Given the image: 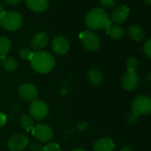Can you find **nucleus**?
Returning a JSON list of instances; mask_svg holds the SVG:
<instances>
[{
    "label": "nucleus",
    "mask_w": 151,
    "mask_h": 151,
    "mask_svg": "<svg viewBox=\"0 0 151 151\" xmlns=\"http://www.w3.org/2000/svg\"><path fill=\"white\" fill-rule=\"evenodd\" d=\"M138 66V60L135 57L131 56L126 60V67L128 69V72H135V69Z\"/></svg>",
    "instance_id": "nucleus-22"
},
{
    "label": "nucleus",
    "mask_w": 151,
    "mask_h": 151,
    "mask_svg": "<svg viewBox=\"0 0 151 151\" xmlns=\"http://www.w3.org/2000/svg\"><path fill=\"white\" fill-rule=\"evenodd\" d=\"M143 51H144L145 54H146L149 59H151V38H149V39L144 44Z\"/></svg>",
    "instance_id": "nucleus-26"
},
{
    "label": "nucleus",
    "mask_w": 151,
    "mask_h": 151,
    "mask_svg": "<svg viewBox=\"0 0 151 151\" xmlns=\"http://www.w3.org/2000/svg\"><path fill=\"white\" fill-rule=\"evenodd\" d=\"M144 1H145L147 5L151 6V0H144Z\"/></svg>",
    "instance_id": "nucleus-35"
},
{
    "label": "nucleus",
    "mask_w": 151,
    "mask_h": 151,
    "mask_svg": "<svg viewBox=\"0 0 151 151\" xmlns=\"http://www.w3.org/2000/svg\"><path fill=\"white\" fill-rule=\"evenodd\" d=\"M87 125L88 124L86 123H82L78 125V130H85V129H86Z\"/></svg>",
    "instance_id": "nucleus-31"
},
{
    "label": "nucleus",
    "mask_w": 151,
    "mask_h": 151,
    "mask_svg": "<svg viewBox=\"0 0 151 151\" xmlns=\"http://www.w3.org/2000/svg\"><path fill=\"white\" fill-rule=\"evenodd\" d=\"M19 94L21 98L27 101H34L37 100L38 93L35 86L31 84H23L19 87Z\"/></svg>",
    "instance_id": "nucleus-9"
},
{
    "label": "nucleus",
    "mask_w": 151,
    "mask_h": 151,
    "mask_svg": "<svg viewBox=\"0 0 151 151\" xmlns=\"http://www.w3.org/2000/svg\"><path fill=\"white\" fill-rule=\"evenodd\" d=\"M29 113L33 118L42 120L45 118L49 113L48 105L43 101H34L29 106Z\"/></svg>",
    "instance_id": "nucleus-6"
},
{
    "label": "nucleus",
    "mask_w": 151,
    "mask_h": 151,
    "mask_svg": "<svg viewBox=\"0 0 151 151\" xmlns=\"http://www.w3.org/2000/svg\"><path fill=\"white\" fill-rule=\"evenodd\" d=\"M115 145L109 138H101L97 139L93 145L94 151H113Z\"/></svg>",
    "instance_id": "nucleus-15"
},
{
    "label": "nucleus",
    "mask_w": 151,
    "mask_h": 151,
    "mask_svg": "<svg viewBox=\"0 0 151 151\" xmlns=\"http://www.w3.org/2000/svg\"><path fill=\"white\" fill-rule=\"evenodd\" d=\"M12 44L9 38L6 37H0V59H4L6 57L7 53L10 52Z\"/></svg>",
    "instance_id": "nucleus-17"
},
{
    "label": "nucleus",
    "mask_w": 151,
    "mask_h": 151,
    "mask_svg": "<svg viewBox=\"0 0 151 151\" xmlns=\"http://www.w3.org/2000/svg\"><path fill=\"white\" fill-rule=\"evenodd\" d=\"M48 41H49V37L45 32H38L33 37L31 40L30 47L33 50L38 52V50H41L46 46Z\"/></svg>",
    "instance_id": "nucleus-12"
},
{
    "label": "nucleus",
    "mask_w": 151,
    "mask_h": 151,
    "mask_svg": "<svg viewBox=\"0 0 151 151\" xmlns=\"http://www.w3.org/2000/svg\"><path fill=\"white\" fill-rule=\"evenodd\" d=\"M42 151H60V147L57 143L51 142V143H47L45 146H44Z\"/></svg>",
    "instance_id": "nucleus-24"
},
{
    "label": "nucleus",
    "mask_w": 151,
    "mask_h": 151,
    "mask_svg": "<svg viewBox=\"0 0 151 151\" xmlns=\"http://www.w3.org/2000/svg\"><path fill=\"white\" fill-rule=\"evenodd\" d=\"M1 65L3 66V68L9 71V72H13L14 70L17 69V67H18V63L17 61L12 58V57H6L4 59L1 60Z\"/></svg>",
    "instance_id": "nucleus-20"
},
{
    "label": "nucleus",
    "mask_w": 151,
    "mask_h": 151,
    "mask_svg": "<svg viewBox=\"0 0 151 151\" xmlns=\"http://www.w3.org/2000/svg\"><path fill=\"white\" fill-rule=\"evenodd\" d=\"M129 15V8L125 6L116 7L111 14V19L116 23H123L125 22Z\"/></svg>",
    "instance_id": "nucleus-13"
},
{
    "label": "nucleus",
    "mask_w": 151,
    "mask_h": 151,
    "mask_svg": "<svg viewBox=\"0 0 151 151\" xmlns=\"http://www.w3.org/2000/svg\"><path fill=\"white\" fill-rule=\"evenodd\" d=\"M138 118H139V115L135 112H132L128 115L127 116V122L128 124H134L137 121H138Z\"/></svg>",
    "instance_id": "nucleus-27"
},
{
    "label": "nucleus",
    "mask_w": 151,
    "mask_h": 151,
    "mask_svg": "<svg viewBox=\"0 0 151 151\" xmlns=\"http://www.w3.org/2000/svg\"><path fill=\"white\" fill-rule=\"evenodd\" d=\"M79 38L83 46L88 51H96L100 48L101 41L99 37L93 31H84L79 35Z\"/></svg>",
    "instance_id": "nucleus-4"
},
{
    "label": "nucleus",
    "mask_w": 151,
    "mask_h": 151,
    "mask_svg": "<svg viewBox=\"0 0 151 151\" xmlns=\"http://www.w3.org/2000/svg\"><path fill=\"white\" fill-rule=\"evenodd\" d=\"M101 5L105 8H112L116 6V0H99Z\"/></svg>",
    "instance_id": "nucleus-25"
},
{
    "label": "nucleus",
    "mask_w": 151,
    "mask_h": 151,
    "mask_svg": "<svg viewBox=\"0 0 151 151\" xmlns=\"http://www.w3.org/2000/svg\"><path fill=\"white\" fill-rule=\"evenodd\" d=\"M119 151H133L130 147H122Z\"/></svg>",
    "instance_id": "nucleus-33"
},
{
    "label": "nucleus",
    "mask_w": 151,
    "mask_h": 151,
    "mask_svg": "<svg viewBox=\"0 0 151 151\" xmlns=\"http://www.w3.org/2000/svg\"><path fill=\"white\" fill-rule=\"evenodd\" d=\"M29 147H30L31 151H42L43 150V146L39 143H37V142L31 143Z\"/></svg>",
    "instance_id": "nucleus-28"
},
{
    "label": "nucleus",
    "mask_w": 151,
    "mask_h": 151,
    "mask_svg": "<svg viewBox=\"0 0 151 151\" xmlns=\"http://www.w3.org/2000/svg\"><path fill=\"white\" fill-rule=\"evenodd\" d=\"M27 6L33 12L43 13L48 7V0H25Z\"/></svg>",
    "instance_id": "nucleus-14"
},
{
    "label": "nucleus",
    "mask_w": 151,
    "mask_h": 151,
    "mask_svg": "<svg viewBox=\"0 0 151 151\" xmlns=\"http://www.w3.org/2000/svg\"><path fill=\"white\" fill-rule=\"evenodd\" d=\"M23 23V18L21 14L15 11L5 12L1 16H0V24L3 27V29L14 31L19 29Z\"/></svg>",
    "instance_id": "nucleus-3"
},
{
    "label": "nucleus",
    "mask_w": 151,
    "mask_h": 151,
    "mask_svg": "<svg viewBox=\"0 0 151 151\" xmlns=\"http://www.w3.org/2000/svg\"><path fill=\"white\" fill-rule=\"evenodd\" d=\"M21 1H22V0H4V2H5L6 4H7V5H11V6H13V5H16V4L20 3Z\"/></svg>",
    "instance_id": "nucleus-30"
},
{
    "label": "nucleus",
    "mask_w": 151,
    "mask_h": 151,
    "mask_svg": "<svg viewBox=\"0 0 151 151\" xmlns=\"http://www.w3.org/2000/svg\"><path fill=\"white\" fill-rule=\"evenodd\" d=\"M52 48L55 53L59 55H64L68 52L69 43L65 37L61 36H57L52 39Z\"/></svg>",
    "instance_id": "nucleus-10"
},
{
    "label": "nucleus",
    "mask_w": 151,
    "mask_h": 151,
    "mask_svg": "<svg viewBox=\"0 0 151 151\" xmlns=\"http://www.w3.org/2000/svg\"><path fill=\"white\" fill-rule=\"evenodd\" d=\"M20 124L23 129L29 131L30 129H32V127L34 125L33 117L30 115H27V114L22 115L20 118Z\"/></svg>",
    "instance_id": "nucleus-21"
},
{
    "label": "nucleus",
    "mask_w": 151,
    "mask_h": 151,
    "mask_svg": "<svg viewBox=\"0 0 151 151\" xmlns=\"http://www.w3.org/2000/svg\"><path fill=\"white\" fill-rule=\"evenodd\" d=\"M133 112L139 115H148L151 113V98L140 95L134 99L132 104Z\"/></svg>",
    "instance_id": "nucleus-5"
},
{
    "label": "nucleus",
    "mask_w": 151,
    "mask_h": 151,
    "mask_svg": "<svg viewBox=\"0 0 151 151\" xmlns=\"http://www.w3.org/2000/svg\"><path fill=\"white\" fill-rule=\"evenodd\" d=\"M88 79L92 85L97 86L101 83L102 80V74L98 68H92L88 72Z\"/></svg>",
    "instance_id": "nucleus-19"
},
{
    "label": "nucleus",
    "mask_w": 151,
    "mask_h": 151,
    "mask_svg": "<svg viewBox=\"0 0 151 151\" xmlns=\"http://www.w3.org/2000/svg\"><path fill=\"white\" fill-rule=\"evenodd\" d=\"M107 34L113 39H120L124 37V30L120 26L111 24L107 28Z\"/></svg>",
    "instance_id": "nucleus-18"
},
{
    "label": "nucleus",
    "mask_w": 151,
    "mask_h": 151,
    "mask_svg": "<svg viewBox=\"0 0 151 151\" xmlns=\"http://www.w3.org/2000/svg\"><path fill=\"white\" fill-rule=\"evenodd\" d=\"M6 11H5V6L0 3V16H1L4 13H5Z\"/></svg>",
    "instance_id": "nucleus-32"
},
{
    "label": "nucleus",
    "mask_w": 151,
    "mask_h": 151,
    "mask_svg": "<svg viewBox=\"0 0 151 151\" xmlns=\"http://www.w3.org/2000/svg\"><path fill=\"white\" fill-rule=\"evenodd\" d=\"M128 34H129L130 37L135 41H139V40L143 39V37H144L143 29L139 25H137V24H133L129 28Z\"/></svg>",
    "instance_id": "nucleus-16"
},
{
    "label": "nucleus",
    "mask_w": 151,
    "mask_h": 151,
    "mask_svg": "<svg viewBox=\"0 0 151 151\" xmlns=\"http://www.w3.org/2000/svg\"><path fill=\"white\" fill-rule=\"evenodd\" d=\"M86 26L93 30L107 29L111 25V21L108 13L102 8H94L91 10L86 17Z\"/></svg>",
    "instance_id": "nucleus-2"
},
{
    "label": "nucleus",
    "mask_w": 151,
    "mask_h": 151,
    "mask_svg": "<svg viewBox=\"0 0 151 151\" xmlns=\"http://www.w3.org/2000/svg\"><path fill=\"white\" fill-rule=\"evenodd\" d=\"M7 145L12 151H22L28 147L29 139L22 133H16L10 138Z\"/></svg>",
    "instance_id": "nucleus-7"
},
{
    "label": "nucleus",
    "mask_w": 151,
    "mask_h": 151,
    "mask_svg": "<svg viewBox=\"0 0 151 151\" xmlns=\"http://www.w3.org/2000/svg\"><path fill=\"white\" fill-rule=\"evenodd\" d=\"M19 55L22 60H30V59H31V57L33 55V52L29 48H22V49L20 50Z\"/></svg>",
    "instance_id": "nucleus-23"
},
{
    "label": "nucleus",
    "mask_w": 151,
    "mask_h": 151,
    "mask_svg": "<svg viewBox=\"0 0 151 151\" xmlns=\"http://www.w3.org/2000/svg\"><path fill=\"white\" fill-rule=\"evenodd\" d=\"M6 120H7L6 116L3 112H0V128L5 125V124L6 123Z\"/></svg>",
    "instance_id": "nucleus-29"
},
{
    "label": "nucleus",
    "mask_w": 151,
    "mask_h": 151,
    "mask_svg": "<svg viewBox=\"0 0 151 151\" xmlns=\"http://www.w3.org/2000/svg\"><path fill=\"white\" fill-rule=\"evenodd\" d=\"M72 151H86V149H84V148H82V147H78V148L73 149Z\"/></svg>",
    "instance_id": "nucleus-34"
},
{
    "label": "nucleus",
    "mask_w": 151,
    "mask_h": 151,
    "mask_svg": "<svg viewBox=\"0 0 151 151\" xmlns=\"http://www.w3.org/2000/svg\"><path fill=\"white\" fill-rule=\"evenodd\" d=\"M33 135L41 142H48L52 139L53 132L47 124H39L33 129Z\"/></svg>",
    "instance_id": "nucleus-8"
},
{
    "label": "nucleus",
    "mask_w": 151,
    "mask_h": 151,
    "mask_svg": "<svg viewBox=\"0 0 151 151\" xmlns=\"http://www.w3.org/2000/svg\"><path fill=\"white\" fill-rule=\"evenodd\" d=\"M122 86L126 91L134 90L139 84V77L136 72H126L121 80Z\"/></svg>",
    "instance_id": "nucleus-11"
},
{
    "label": "nucleus",
    "mask_w": 151,
    "mask_h": 151,
    "mask_svg": "<svg viewBox=\"0 0 151 151\" xmlns=\"http://www.w3.org/2000/svg\"><path fill=\"white\" fill-rule=\"evenodd\" d=\"M30 64L32 68L40 74H46L51 72L55 66V60L53 56L43 51L33 52L30 59Z\"/></svg>",
    "instance_id": "nucleus-1"
}]
</instances>
